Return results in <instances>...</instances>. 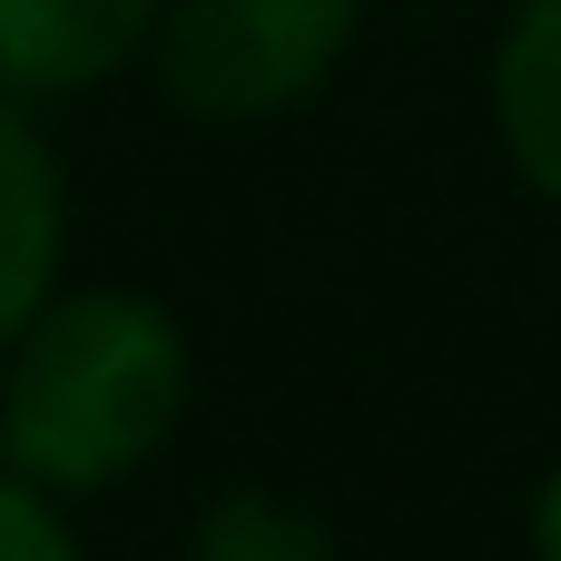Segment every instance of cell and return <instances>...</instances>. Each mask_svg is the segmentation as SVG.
I'll return each mask as SVG.
<instances>
[{
	"mask_svg": "<svg viewBox=\"0 0 561 561\" xmlns=\"http://www.w3.org/2000/svg\"><path fill=\"white\" fill-rule=\"evenodd\" d=\"M197 552H207V561H325V552H335V533H325L316 513L276 503L266 483H247V493H227V503L197 513Z\"/></svg>",
	"mask_w": 561,
	"mask_h": 561,
	"instance_id": "cell-6",
	"label": "cell"
},
{
	"mask_svg": "<svg viewBox=\"0 0 561 561\" xmlns=\"http://www.w3.org/2000/svg\"><path fill=\"white\" fill-rule=\"evenodd\" d=\"M187 414V335L138 286H49L0 345V463L59 503L118 493Z\"/></svg>",
	"mask_w": 561,
	"mask_h": 561,
	"instance_id": "cell-1",
	"label": "cell"
},
{
	"mask_svg": "<svg viewBox=\"0 0 561 561\" xmlns=\"http://www.w3.org/2000/svg\"><path fill=\"white\" fill-rule=\"evenodd\" d=\"M365 30V0H158V89L187 118H286L306 108Z\"/></svg>",
	"mask_w": 561,
	"mask_h": 561,
	"instance_id": "cell-2",
	"label": "cell"
},
{
	"mask_svg": "<svg viewBox=\"0 0 561 561\" xmlns=\"http://www.w3.org/2000/svg\"><path fill=\"white\" fill-rule=\"evenodd\" d=\"M533 552L561 561V463L542 473V493H533Z\"/></svg>",
	"mask_w": 561,
	"mask_h": 561,
	"instance_id": "cell-8",
	"label": "cell"
},
{
	"mask_svg": "<svg viewBox=\"0 0 561 561\" xmlns=\"http://www.w3.org/2000/svg\"><path fill=\"white\" fill-rule=\"evenodd\" d=\"M493 128L533 197L561 207V0H523L493 49Z\"/></svg>",
	"mask_w": 561,
	"mask_h": 561,
	"instance_id": "cell-5",
	"label": "cell"
},
{
	"mask_svg": "<svg viewBox=\"0 0 561 561\" xmlns=\"http://www.w3.org/2000/svg\"><path fill=\"white\" fill-rule=\"evenodd\" d=\"M158 0H0V89L49 108L108 89L128 59H148Z\"/></svg>",
	"mask_w": 561,
	"mask_h": 561,
	"instance_id": "cell-3",
	"label": "cell"
},
{
	"mask_svg": "<svg viewBox=\"0 0 561 561\" xmlns=\"http://www.w3.org/2000/svg\"><path fill=\"white\" fill-rule=\"evenodd\" d=\"M79 542L69 533V503L49 483H30L20 463H0V561H59Z\"/></svg>",
	"mask_w": 561,
	"mask_h": 561,
	"instance_id": "cell-7",
	"label": "cell"
},
{
	"mask_svg": "<svg viewBox=\"0 0 561 561\" xmlns=\"http://www.w3.org/2000/svg\"><path fill=\"white\" fill-rule=\"evenodd\" d=\"M59 247H69V187L59 158L30 118V99L0 89V345L39 316V296L59 286Z\"/></svg>",
	"mask_w": 561,
	"mask_h": 561,
	"instance_id": "cell-4",
	"label": "cell"
}]
</instances>
